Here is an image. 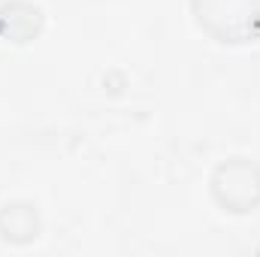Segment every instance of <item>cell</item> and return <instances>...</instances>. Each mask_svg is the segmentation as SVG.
Returning a JSON list of instances; mask_svg holds the SVG:
<instances>
[{
  "label": "cell",
  "instance_id": "obj_1",
  "mask_svg": "<svg viewBox=\"0 0 260 257\" xmlns=\"http://www.w3.org/2000/svg\"><path fill=\"white\" fill-rule=\"evenodd\" d=\"M200 24L224 43L254 40L260 34V0H194Z\"/></svg>",
  "mask_w": 260,
  "mask_h": 257
}]
</instances>
